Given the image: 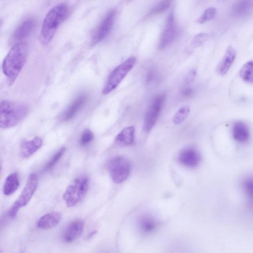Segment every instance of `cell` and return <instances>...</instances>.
<instances>
[{"instance_id":"1","label":"cell","mask_w":253,"mask_h":253,"mask_svg":"<svg viewBox=\"0 0 253 253\" xmlns=\"http://www.w3.org/2000/svg\"><path fill=\"white\" fill-rule=\"evenodd\" d=\"M28 52V46L26 42H18L11 47L3 59L2 70L8 78L9 85L13 84L24 66Z\"/></svg>"},{"instance_id":"2","label":"cell","mask_w":253,"mask_h":253,"mask_svg":"<svg viewBox=\"0 0 253 253\" xmlns=\"http://www.w3.org/2000/svg\"><path fill=\"white\" fill-rule=\"evenodd\" d=\"M69 7L65 3L53 7L46 15L42 26L40 40L43 44L49 42L62 22L67 18Z\"/></svg>"},{"instance_id":"3","label":"cell","mask_w":253,"mask_h":253,"mask_svg":"<svg viewBox=\"0 0 253 253\" xmlns=\"http://www.w3.org/2000/svg\"><path fill=\"white\" fill-rule=\"evenodd\" d=\"M28 107L22 103L4 100L0 103V128L17 125L26 116Z\"/></svg>"},{"instance_id":"4","label":"cell","mask_w":253,"mask_h":253,"mask_svg":"<svg viewBox=\"0 0 253 253\" xmlns=\"http://www.w3.org/2000/svg\"><path fill=\"white\" fill-rule=\"evenodd\" d=\"M88 179L83 176L75 179L66 189L63 199L67 206L72 207L75 206L84 197L88 188Z\"/></svg>"},{"instance_id":"5","label":"cell","mask_w":253,"mask_h":253,"mask_svg":"<svg viewBox=\"0 0 253 253\" xmlns=\"http://www.w3.org/2000/svg\"><path fill=\"white\" fill-rule=\"evenodd\" d=\"M135 62L136 58L131 56L117 67L109 76L102 90L103 94H108L115 89L134 67Z\"/></svg>"},{"instance_id":"6","label":"cell","mask_w":253,"mask_h":253,"mask_svg":"<svg viewBox=\"0 0 253 253\" xmlns=\"http://www.w3.org/2000/svg\"><path fill=\"white\" fill-rule=\"evenodd\" d=\"M38 184V177L36 173H31L18 198L9 211V216L14 218L19 209L25 206L32 199Z\"/></svg>"},{"instance_id":"7","label":"cell","mask_w":253,"mask_h":253,"mask_svg":"<svg viewBox=\"0 0 253 253\" xmlns=\"http://www.w3.org/2000/svg\"><path fill=\"white\" fill-rule=\"evenodd\" d=\"M109 169L113 181L116 183H120L128 176L130 170V164L127 159L122 156H117L110 162Z\"/></svg>"},{"instance_id":"8","label":"cell","mask_w":253,"mask_h":253,"mask_svg":"<svg viewBox=\"0 0 253 253\" xmlns=\"http://www.w3.org/2000/svg\"><path fill=\"white\" fill-rule=\"evenodd\" d=\"M165 98L164 94L157 95L149 106L143 123V128L145 132H149L156 123L165 103Z\"/></svg>"},{"instance_id":"9","label":"cell","mask_w":253,"mask_h":253,"mask_svg":"<svg viewBox=\"0 0 253 253\" xmlns=\"http://www.w3.org/2000/svg\"><path fill=\"white\" fill-rule=\"evenodd\" d=\"M177 35V27L174 15L171 12L168 15L164 29L161 36L159 47L163 49L169 45L175 40Z\"/></svg>"},{"instance_id":"10","label":"cell","mask_w":253,"mask_h":253,"mask_svg":"<svg viewBox=\"0 0 253 253\" xmlns=\"http://www.w3.org/2000/svg\"><path fill=\"white\" fill-rule=\"evenodd\" d=\"M115 15L116 11L113 10L103 19L92 35V44L99 42L108 35L113 25Z\"/></svg>"},{"instance_id":"11","label":"cell","mask_w":253,"mask_h":253,"mask_svg":"<svg viewBox=\"0 0 253 253\" xmlns=\"http://www.w3.org/2000/svg\"><path fill=\"white\" fill-rule=\"evenodd\" d=\"M178 159L183 166L189 168H194L197 166L200 163L201 155L195 148L188 147L181 151Z\"/></svg>"},{"instance_id":"12","label":"cell","mask_w":253,"mask_h":253,"mask_svg":"<svg viewBox=\"0 0 253 253\" xmlns=\"http://www.w3.org/2000/svg\"><path fill=\"white\" fill-rule=\"evenodd\" d=\"M236 55L235 49L231 46L227 47L216 68L217 73L220 76L225 75L232 66Z\"/></svg>"},{"instance_id":"13","label":"cell","mask_w":253,"mask_h":253,"mask_svg":"<svg viewBox=\"0 0 253 253\" xmlns=\"http://www.w3.org/2000/svg\"><path fill=\"white\" fill-rule=\"evenodd\" d=\"M86 99V97L85 95H79L60 115V120L62 121H67L72 119L84 105Z\"/></svg>"},{"instance_id":"14","label":"cell","mask_w":253,"mask_h":253,"mask_svg":"<svg viewBox=\"0 0 253 253\" xmlns=\"http://www.w3.org/2000/svg\"><path fill=\"white\" fill-rule=\"evenodd\" d=\"M84 228V222L77 219L71 222L66 228L63 235L64 240L70 243L77 239L82 234Z\"/></svg>"},{"instance_id":"15","label":"cell","mask_w":253,"mask_h":253,"mask_svg":"<svg viewBox=\"0 0 253 253\" xmlns=\"http://www.w3.org/2000/svg\"><path fill=\"white\" fill-rule=\"evenodd\" d=\"M42 141L39 137L30 140L23 141L20 147V155L22 158H28L35 153L42 146Z\"/></svg>"},{"instance_id":"16","label":"cell","mask_w":253,"mask_h":253,"mask_svg":"<svg viewBox=\"0 0 253 253\" xmlns=\"http://www.w3.org/2000/svg\"><path fill=\"white\" fill-rule=\"evenodd\" d=\"M61 219V213L53 211L46 213L42 216L37 222L39 228L43 229H49L56 226Z\"/></svg>"},{"instance_id":"17","label":"cell","mask_w":253,"mask_h":253,"mask_svg":"<svg viewBox=\"0 0 253 253\" xmlns=\"http://www.w3.org/2000/svg\"><path fill=\"white\" fill-rule=\"evenodd\" d=\"M35 26V21L28 19L23 22L15 30L13 38L15 41H20L29 35Z\"/></svg>"},{"instance_id":"18","label":"cell","mask_w":253,"mask_h":253,"mask_svg":"<svg viewBox=\"0 0 253 253\" xmlns=\"http://www.w3.org/2000/svg\"><path fill=\"white\" fill-rule=\"evenodd\" d=\"M234 138L239 142H247L250 136L249 130L247 125L242 122H236L232 128Z\"/></svg>"},{"instance_id":"19","label":"cell","mask_w":253,"mask_h":253,"mask_svg":"<svg viewBox=\"0 0 253 253\" xmlns=\"http://www.w3.org/2000/svg\"><path fill=\"white\" fill-rule=\"evenodd\" d=\"M116 141L123 145H130L135 140V128L130 126L124 128L116 137Z\"/></svg>"},{"instance_id":"20","label":"cell","mask_w":253,"mask_h":253,"mask_svg":"<svg viewBox=\"0 0 253 253\" xmlns=\"http://www.w3.org/2000/svg\"><path fill=\"white\" fill-rule=\"evenodd\" d=\"M19 186L18 174L14 172L9 174L6 178L3 187V193L9 196L13 194Z\"/></svg>"},{"instance_id":"21","label":"cell","mask_w":253,"mask_h":253,"mask_svg":"<svg viewBox=\"0 0 253 253\" xmlns=\"http://www.w3.org/2000/svg\"><path fill=\"white\" fill-rule=\"evenodd\" d=\"M157 226V222L149 215H142L138 220V227L144 234H148L153 231Z\"/></svg>"},{"instance_id":"22","label":"cell","mask_w":253,"mask_h":253,"mask_svg":"<svg viewBox=\"0 0 253 253\" xmlns=\"http://www.w3.org/2000/svg\"><path fill=\"white\" fill-rule=\"evenodd\" d=\"M240 76L242 80L249 84L253 82V62L249 61L241 68L240 71Z\"/></svg>"},{"instance_id":"23","label":"cell","mask_w":253,"mask_h":253,"mask_svg":"<svg viewBox=\"0 0 253 253\" xmlns=\"http://www.w3.org/2000/svg\"><path fill=\"white\" fill-rule=\"evenodd\" d=\"M190 111V108L188 106H184L175 113L172 118V122L175 125L182 122L187 117Z\"/></svg>"},{"instance_id":"24","label":"cell","mask_w":253,"mask_h":253,"mask_svg":"<svg viewBox=\"0 0 253 253\" xmlns=\"http://www.w3.org/2000/svg\"><path fill=\"white\" fill-rule=\"evenodd\" d=\"M216 13V9L213 7L207 8L203 14L198 18L197 22L199 24H203L213 18Z\"/></svg>"},{"instance_id":"25","label":"cell","mask_w":253,"mask_h":253,"mask_svg":"<svg viewBox=\"0 0 253 253\" xmlns=\"http://www.w3.org/2000/svg\"><path fill=\"white\" fill-rule=\"evenodd\" d=\"M209 37V34L205 33L197 34L191 42V46L195 48L201 46L208 40Z\"/></svg>"},{"instance_id":"26","label":"cell","mask_w":253,"mask_h":253,"mask_svg":"<svg viewBox=\"0 0 253 253\" xmlns=\"http://www.w3.org/2000/svg\"><path fill=\"white\" fill-rule=\"evenodd\" d=\"M65 149L64 147H62L60 150H59L58 152H57L54 155L50 160L47 163L45 167V169L49 170L52 168L62 157L65 152Z\"/></svg>"},{"instance_id":"27","label":"cell","mask_w":253,"mask_h":253,"mask_svg":"<svg viewBox=\"0 0 253 253\" xmlns=\"http://www.w3.org/2000/svg\"><path fill=\"white\" fill-rule=\"evenodd\" d=\"M172 0H162L157 4L152 10V14L162 12L168 8L171 3Z\"/></svg>"},{"instance_id":"28","label":"cell","mask_w":253,"mask_h":253,"mask_svg":"<svg viewBox=\"0 0 253 253\" xmlns=\"http://www.w3.org/2000/svg\"><path fill=\"white\" fill-rule=\"evenodd\" d=\"M93 138V134L92 132L88 129H85L80 139V143L81 145L84 146L88 144L92 141Z\"/></svg>"},{"instance_id":"29","label":"cell","mask_w":253,"mask_h":253,"mask_svg":"<svg viewBox=\"0 0 253 253\" xmlns=\"http://www.w3.org/2000/svg\"><path fill=\"white\" fill-rule=\"evenodd\" d=\"M248 2L246 0H241L235 4L233 8V11L236 14L243 12L246 10L248 5Z\"/></svg>"},{"instance_id":"30","label":"cell","mask_w":253,"mask_h":253,"mask_svg":"<svg viewBox=\"0 0 253 253\" xmlns=\"http://www.w3.org/2000/svg\"><path fill=\"white\" fill-rule=\"evenodd\" d=\"M244 188L247 194L251 197L253 195V182L252 179H247L244 183Z\"/></svg>"},{"instance_id":"31","label":"cell","mask_w":253,"mask_h":253,"mask_svg":"<svg viewBox=\"0 0 253 253\" xmlns=\"http://www.w3.org/2000/svg\"><path fill=\"white\" fill-rule=\"evenodd\" d=\"M196 75V71L195 69L190 70L185 77V81L186 83L189 84L193 82Z\"/></svg>"},{"instance_id":"32","label":"cell","mask_w":253,"mask_h":253,"mask_svg":"<svg viewBox=\"0 0 253 253\" xmlns=\"http://www.w3.org/2000/svg\"><path fill=\"white\" fill-rule=\"evenodd\" d=\"M192 92V90L190 88H186L184 90L183 93L185 95H187L190 94Z\"/></svg>"},{"instance_id":"33","label":"cell","mask_w":253,"mask_h":253,"mask_svg":"<svg viewBox=\"0 0 253 253\" xmlns=\"http://www.w3.org/2000/svg\"><path fill=\"white\" fill-rule=\"evenodd\" d=\"M225 0H218V1H220V2H223V1H224Z\"/></svg>"},{"instance_id":"34","label":"cell","mask_w":253,"mask_h":253,"mask_svg":"<svg viewBox=\"0 0 253 253\" xmlns=\"http://www.w3.org/2000/svg\"><path fill=\"white\" fill-rule=\"evenodd\" d=\"M0 172H1V167H0Z\"/></svg>"},{"instance_id":"35","label":"cell","mask_w":253,"mask_h":253,"mask_svg":"<svg viewBox=\"0 0 253 253\" xmlns=\"http://www.w3.org/2000/svg\"><path fill=\"white\" fill-rule=\"evenodd\" d=\"M1 24V21L0 20V26Z\"/></svg>"},{"instance_id":"36","label":"cell","mask_w":253,"mask_h":253,"mask_svg":"<svg viewBox=\"0 0 253 253\" xmlns=\"http://www.w3.org/2000/svg\"><path fill=\"white\" fill-rule=\"evenodd\" d=\"M1 252V251L0 250V253Z\"/></svg>"}]
</instances>
